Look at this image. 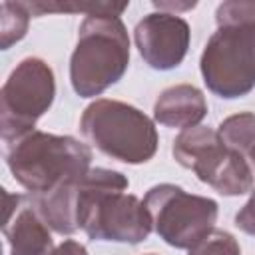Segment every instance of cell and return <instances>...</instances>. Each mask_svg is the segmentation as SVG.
Instances as JSON below:
<instances>
[{
  "mask_svg": "<svg viewBox=\"0 0 255 255\" xmlns=\"http://www.w3.org/2000/svg\"><path fill=\"white\" fill-rule=\"evenodd\" d=\"M129 181L124 173L106 167L90 169L76 185L78 227L94 241L141 243L153 223L147 207L126 193Z\"/></svg>",
  "mask_w": 255,
  "mask_h": 255,
  "instance_id": "6da1fadb",
  "label": "cell"
},
{
  "mask_svg": "<svg viewBox=\"0 0 255 255\" xmlns=\"http://www.w3.org/2000/svg\"><path fill=\"white\" fill-rule=\"evenodd\" d=\"M6 163L26 191L46 195L82 179L92 169V149L72 135L34 129L8 145Z\"/></svg>",
  "mask_w": 255,
  "mask_h": 255,
  "instance_id": "7a4b0ae2",
  "label": "cell"
},
{
  "mask_svg": "<svg viewBox=\"0 0 255 255\" xmlns=\"http://www.w3.org/2000/svg\"><path fill=\"white\" fill-rule=\"evenodd\" d=\"M129 66V38L120 16H86L70 58V82L80 98H96Z\"/></svg>",
  "mask_w": 255,
  "mask_h": 255,
  "instance_id": "3957f363",
  "label": "cell"
},
{
  "mask_svg": "<svg viewBox=\"0 0 255 255\" xmlns=\"http://www.w3.org/2000/svg\"><path fill=\"white\" fill-rule=\"evenodd\" d=\"M84 137L102 153L124 163H145L157 151V129L137 108L120 100L92 102L80 120Z\"/></svg>",
  "mask_w": 255,
  "mask_h": 255,
  "instance_id": "277c9868",
  "label": "cell"
},
{
  "mask_svg": "<svg viewBox=\"0 0 255 255\" xmlns=\"http://www.w3.org/2000/svg\"><path fill=\"white\" fill-rule=\"evenodd\" d=\"M171 153L181 167L191 169L199 181L221 195L237 197L255 187L249 159L229 149L219 139V133L207 126L183 129L173 139Z\"/></svg>",
  "mask_w": 255,
  "mask_h": 255,
  "instance_id": "5b68a950",
  "label": "cell"
},
{
  "mask_svg": "<svg viewBox=\"0 0 255 255\" xmlns=\"http://www.w3.org/2000/svg\"><path fill=\"white\" fill-rule=\"evenodd\" d=\"M199 70L215 96H247L255 88V26L217 28L201 52Z\"/></svg>",
  "mask_w": 255,
  "mask_h": 255,
  "instance_id": "8992f818",
  "label": "cell"
},
{
  "mask_svg": "<svg viewBox=\"0 0 255 255\" xmlns=\"http://www.w3.org/2000/svg\"><path fill=\"white\" fill-rule=\"evenodd\" d=\"M143 205L151 215L155 233L175 249H191L215 229L217 201L193 195L173 183L153 185Z\"/></svg>",
  "mask_w": 255,
  "mask_h": 255,
  "instance_id": "52a82bcc",
  "label": "cell"
},
{
  "mask_svg": "<svg viewBox=\"0 0 255 255\" xmlns=\"http://www.w3.org/2000/svg\"><path fill=\"white\" fill-rule=\"evenodd\" d=\"M56 96L52 68L40 58H24L0 90L2 139L10 145L34 131L36 122L50 110Z\"/></svg>",
  "mask_w": 255,
  "mask_h": 255,
  "instance_id": "ba28073f",
  "label": "cell"
},
{
  "mask_svg": "<svg viewBox=\"0 0 255 255\" xmlns=\"http://www.w3.org/2000/svg\"><path fill=\"white\" fill-rule=\"evenodd\" d=\"M135 46L143 62L153 70L177 68L189 48V24L171 12H151L133 30Z\"/></svg>",
  "mask_w": 255,
  "mask_h": 255,
  "instance_id": "9c48e42d",
  "label": "cell"
},
{
  "mask_svg": "<svg viewBox=\"0 0 255 255\" xmlns=\"http://www.w3.org/2000/svg\"><path fill=\"white\" fill-rule=\"evenodd\" d=\"M4 237L8 241V255H52L54 243L50 227L36 211L32 199L24 195H10L4 189Z\"/></svg>",
  "mask_w": 255,
  "mask_h": 255,
  "instance_id": "30bf717a",
  "label": "cell"
},
{
  "mask_svg": "<svg viewBox=\"0 0 255 255\" xmlns=\"http://www.w3.org/2000/svg\"><path fill=\"white\" fill-rule=\"evenodd\" d=\"M207 116V100L203 92L191 84L165 88L153 104V120L167 128L189 129L199 126Z\"/></svg>",
  "mask_w": 255,
  "mask_h": 255,
  "instance_id": "8fae6325",
  "label": "cell"
},
{
  "mask_svg": "<svg viewBox=\"0 0 255 255\" xmlns=\"http://www.w3.org/2000/svg\"><path fill=\"white\" fill-rule=\"evenodd\" d=\"M219 139L245 159L255 163V114L239 112L219 124Z\"/></svg>",
  "mask_w": 255,
  "mask_h": 255,
  "instance_id": "7c38bea8",
  "label": "cell"
},
{
  "mask_svg": "<svg viewBox=\"0 0 255 255\" xmlns=\"http://www.w3.org/2000/svg\"><path fill=\"white\" fill-rule=\"evenodd\" d=\"M30 10L24 2H2L0 4V46L8 50L12 44L20 42L28 32Z\"/></svg>",
  "mask_w": 255,
  "mask_h": 255,
  "instance_id": "4fadbf2b",
  "label": "cell"
},
{
  "mask_svg": "<svg viewBox=\"0 0 255 255\" xmlns=\"http://www.w3.org/2000/svg\"><path fill=\"white\" fill-rule=\"evenodd\" d=\"M217 28L223 26H255V0L221 2L215 10Z\"/></svg>",
  "mask_w": 255,
  "mask_h": 255,
  "instance_id": "5bb4252c",
  "label": "cell"
},
{
  "mask_svg": "<svg viewBox=\"0 0 255 255\" xmlns=\"http://www.w3.org/2000/svg\"><path fill=\"white\" fill-rule=\"evenodd\" d=\"M187 255H241V247L231 233L213 229L207 237L193 245Z\"/></svg>",
  "mask_w": 255,
  "mask_h": 255,
  "instance_id": "9a60e30c",
  "label": "cell"
},
{
  "mask_svg": "<svg viewBox=\"0 0 255 255\" xmlns=\"http://www.w3.org/2000/svg\"><path fill=\"white\" fill-rule=\"evenodd\" d=\"M235 225L247 233V235H255V187L251 189V195L247 199V203L237 211L235 215Z\"/></svg>",
  "mask_w": 255,
  "mask_h": 255,
  "instance_id": "2e32d148",
  "label": "cell"
},
{
  "mask_svg": "<svg viewBox=\"0 0 255 255\" xmlns=\"http://www.w3.org/2000/svg\"><path fill=\"white\" fill-rule=\"evenodd\" d=\"M52 255H88V249L74 239H66L54 249Z\"/></svg>",
  "mask_w": 255,
  "mask_h": 255,
  "instance_id": "e0dca14e",
  "label": "cell"
},
{
  "mask_svg": "<svg viewBox=\"0 0 255 255\" xmlns=\"http://www.w3.org/2000/svg\"><path fill=\"white\" fill-rule=\"evenodd\" d=\"M153 6L155 8H159V12H165L167 8L169 10H175V14H177V10H189V8H193L195 6V2H185V4H173V2H153Z\"/></svg>",
  "mask_w": 255,
  "mask_h": 255,
  "instance_id": "ac0fdd59",
  "label": "cell"
},
{
  "mask_svg": "<svg viewBox=\"0 0 255 255\" xmlns=\"http://www.w3.org/2000/svg\"><path fill=\"white\" fill-rule=\"evenodd\" d=\"M147 255H155V253H147Z\"/></svg>",
  "mask_w": 255,
  "mask_h": 255,
  "instance_id": "d6986e66",
  "label": "cell"
}]
</instances>
